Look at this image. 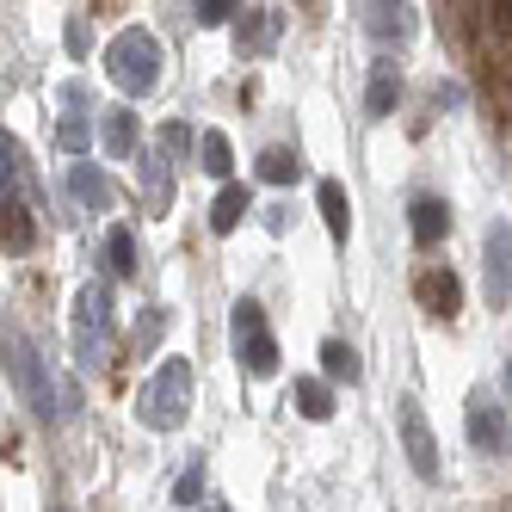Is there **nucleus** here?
Wrapping results in <instances>:
<instances>
[{
	"label": "nucleus",
	"instance_id": "f257e3e1",
	"mask_svg": "<svg viewBox=\"0 0 512 512\" xmlns=\"http://www.w3.org/2000/svg\"><path fill=\"white\" fill-rule=\"evenodd\" d=\"M186 408H192V364L186 358H161L149 383L136 389V420L149 432H179L186 426Z\"/></svg>",
	"mask_w": 512,
	"mask_h": 512
},
{
	"label": "nucleus",
	"instance_id": "f03ea898",
	"mask_svg": "<svg viewBox=\"0 0 512 512\" xmlns=\"http://www.w3.org/2000/svg\"><path fill=\"white\" fill-rule=\"evenodd\" d=\"M105 75H112L118 93L142 99V93H155L161 87V38L149 25H124L112 44H105Z\"/></svg>",
	"mask_w": 512,
	"mask_h": 512
},
{
	"label": "nucleus",
	"instance_id": "7ed1b4c3",
	"mask_svg": "<svg viewBox=\"0 0 512 512\" xmlns=\"http://www.w3.org/2000/svg\"><path fill=\"white\" fill-rule=\"evenodd\" d=\"M0 364H7L13 389L25 395V408L38 414V420H56V383H50V364H44V352L31 346L13 321H0Z\"/></svg>",
	"mask_w": 512,
	"mask_h": 512
},
{
	"label": "nucleus",
	"instance_id": "20e7f679",
	"mask_svg": "<svg viewBox=\"0 0 512 512\" xmlns=\"http://www.w3.org/2000/svg\"><path fill=\"white\" fill-rule=\"evenodd\" d=\"M229 340H235V358H241L247 377H278V340H272V327H266V309L253 303V297L235 303Z\"/></svg>",
	"mask_w": 512,
	"mask_h": 512
},
{
	"label": "nucleus",
	"instance_id": "39448f33",
	"mask_svg": "<svg viewBox=\"0 0 512 512\" xmlns=\"http://www.w3.org/2000/svg\"><path fill=\"white\" fill-rule=\"evenodd\" d=\"M105 340H112V290L81 284V297H75V352H81L87 371L105 358Z\"/></svg>",
	"mask_w": 512,
	"mask_h": 512
},
{
	"label": "nucleus",
	"instance_id": "423d86ee",
	"mask_svg": "<svg viewBox=\"0 0 512 512\" xmlns=\"http://www.w3.org/2000/svg\"><path fill=\"white\" fill-rule=\"evenodd\" d=\"M395 426H401V451H408V469L420 475V482H438V438L420 414V401L414 395H401L395 401Z\"/></svg>",
	"mask_w": 512,
	"mask_h": 512
},
{
	"label": "nucleus",
	"instance_id": "0eeeda50",
	"mask_svg": "<svg viewBox=\"0 0 512 512\" xmlns=\"http://www.w3.org/2000/svg\"><path fill=\"white\" fill-rule=\"evenodd\" d=\"M414 297H420V309H426V315L457 321V309H463V278H457L451 266H426V272L414 278Z\"/></svg>",
	"mask_w": 512,
	"mask_h": 512
},
{
	"label": "nucleus",
	"instance_id": "6e6552de",
	"mask_svg": "<svg viewBox=\"0 0 512 512\" xmlns=\"http://www.w3.org/2000/svg\"><path fill=\"white\" fill-rule=\"evenodd\" d=\"M488 303L494 309L512 303V229L506 223L488 229Z\"/></svg>",
	"mask_w": 512,
	"mask_h": 512
},
{
	"label": "nucleus",
	"instance_id": "1a4fd4ad",
	"mask_svg": "<svg viewBox=\"0 0 512 512\" xmlns=\"http://www.w3.org/2000/svg\"><path fill=\"white\" fill-rule=\"evenodd\" d=\"M506 438H512L506 408H494L488 395H469V445L475 451H506Z\"/></svg>",
	"mask_w": 512,
	"mask_h": 512
},
{
	"label": "nucleus",
	"instance_id": "9d476101",
	"mask_svg": "<svg viewBox=\"0 0 512 512\" xmlns=\"http://www.w3.org/2000/svg\"><path fill=\"white\" fill-rule=\"evenodd\" d=\"M408 229H414V247H438L451 235V204L445 198H414L408 204Z\"/></svg>",
	"mask_w": 512,
	"mask_h": 512
},
{
	"label": "nucleus",
	"instance_id": "9b49d317",
	"mask_svg": "<svg viewBox=\"0 0 512 512\" xmlns=\"http://www.w3.org/2000/svg\"><path fill=\"white\" fill-rule=\"evenodd\" d=\"M395 105H401V68L395 62H377L371 68V87H364V118H395Z\"/></svg>",
	"mask_w": 512,
	"mask_h": 512
},
{
	"label": "nucleus",
	"instance_id": "f8f14e48",
	"mask_svg": "<svg viewBox=\"0 0 512 512\" xmlns=\"http://www.w3.org/2000/svg\"><path fill=\"white\" fill-rule=\"evenodd\" d=\"M142 198H149V216H167L173 210V161L167 155H142Z\"/></svg>",
	"mask_w": 512,
	"mask_h": 512
},
{
	"label": "nucleus",
	"instance_id": "ddd939ff",
	"mask_svg": "<svg viewBox=\"0 0 512 512\" xmlns=\"http://www.w3.org/2000/svg\"><path fill=\"white\" fill-rule=\"evenodd\" d=\"M136 112H130V105H112V112H105V124H99V142H105V155H112V161H130L136 155Z\"/></svg>",
	"mask_w": 512,
	"mask_h": 512
},
{
	"label": "nucleus",
	"instance_id": "4468645a",
	"mask_svg": "<svg viewBox=\"0 0 512 512\" xmlns=\"http://www.w3.org/2000/svg\"><path fill=\"white\" fill-rule=\"evenodd\" d=\"M315 204H321V223H327V235H334V241H346V235H352V198H346V186H340V179H321V186H315Z\"/></svg>",
	"mask_w": 512,
	"mask_h": 512
},
{
	"label": "nucleus",
	"instance_id": "2eb2a0df",
	"mask_svg": "<svg viewBox=\"0 0 512 512\" xmlns=\"http://www.w3.org/2000/svg\"><path fill=\"white\" fill-rule=\"evenodd\" d=\"M0 247H7V253H31V247H38V223H31V210L19 198L0 204Z\"/></svg>",
	"mask_w": 512,
	"mask_h": 512
},
{
	"label": "nucleus",
	"instance_id": "dca6fc26",
	"mask_svg": "<svg viewBox=\"0 0 512 512\" xmlns=\"http://www.w3.org/2000/svg\"><path fill=\"white\" fill-rule=\"evenodd\" d=\"M321 383H364V364H358V352L346 346V340H327L321 346Z\"/></svg>",
	"mask_w": 512,
	"mask_h": 512
},
{
	"label": "nucleus",
	"instance_id": "f3484780",
	"mask_svg": "<svg viewBox=\"0 0 512 512\" xmlns=\"http://www.w3.org/2000/svg\"><path fill=\"white\" fill-rule=\"evenodd\" d=\"M247 210H253L247 186H223V192H216V204H210V229H216V235H235Z\"/></svg>",
	"mask_w": 512,
	"mask_h": 512
},
{
	"label": "nucleus",
	"instance_id": "a211bd4d",
	"mask_svg": "<svg viewBox=\"0 0 512 512\" xmlns=\"http://www.w3.org/2000/svg\"><path fill=\"white\" fill-rule=\"evenodd\" d=\"M290 408H297L303 420H327V414H334V389H327L321 377H297V389H290Z\"/></svg>",
	"mask_w": 512,
	"mask_h": 512
},
{
	"label": "nucleus",
	"instance_id": "6ab92c4d",
	"mask_svg": "<svg viewBox=\"0 0 512 512\" xmlns=\"http://www.w3.org/2000/svg\"><path fill=\"white\" fill-rule=\"evenodd\" d=\"M198 167H204L210 179H229V173H235V149H229L223 130H204V136H198Z\"/></svg>",
	"mask_w": 512,
	"mask_h": 512
},
{
	"label": "nucleus",
	"instance_id": "aec40b11",
	"mask_svg": "<svg viewBox=\"0 0 512 512\" xmlns=\"http://www.w3.org/2000/svg\"><path fill=\"white\" fill-rule=\"evenodd\" d=\"M68 192H75L87 210H112V186H105V173H99V167H87V161L68 173Z\"/></svg>",
	"mask_w": 512,
	"mask_h": 512
},
{
	"label": "nucleus",
	"instance_id": "412c9836",
	"mask_svg": "<svg viewBox=\"0 0 512 512\" xmlns=\"http://www.w3.org/2000/svg\"><path fill=\"white\" fill-rule=\"evenodd\" d=\"M105 272H112V278H130L136 272V235L124 223L105 229Z\"/></svg>",
	"mask_w": 512,
	"mask_h": 512
},
{
	"label": "nucleus",
	"instance_id": "4be33fe9",
	"mask_svg": "<svg viewBox=\"0 0 512 512\" xmlns=\"http://www.w3.org/2000/svg\"><path fill=\"white\" fill-rule=\"evenodd\" d=\"M272 31H278V13H272V7H253V19L235 25V44H241L247 56H260V50L272 44Z\"/></svg>",
	"mask_w": 512,
	"mask_h": 512
},
{
	"label": "nucleus",
	"instance_id": "5701e85b",
	"mask_svg": "<svg viewBox=\"0 0 512 512\" xmlns=\"http://www.w3.org/2000/svg\"><path fill=\"white\" fill-rule=\"evenodd\" d=\"M297 173H303V155L297 149H266L260 155V179H266V186H290Z\"/></svg>",
	"mask_w": 512,
	"mask_h": 512
},
{
	"label": "nucleus",
	"instance_id": "b1692460",
	"mask_svg": "<svg viewBox=\"0 0 512 512\" xmlns=\"http://www.w3.org/2000/svg\"><path fill=\"white\" fill-rule=\"evenodd\" d=\"M364 13H371V19H364V25H371V38H383V44L389 38L401 44V38H408V25H414L408 7H364Z\"/></svg>",
	"mask_w": 512,
	"mask_h": 512
},
{
	"label": "nucleus",
	"instance_id": "393cba45",
	"mask_svg": "<svg viewBox=\"0 0 512 512\" xmlns=\"http://www.w3.org/2000/svg\"><path fill=\"white\" fill-rule=\"evenodd\" d=\"M13 179H19V149H13V136L0 130V204L13 198Z\"/></svg>",
	"mask_w": 512,
	"mask_h": 512
},
{
	"label": "nucleus",
	"instance_id": "a878e982",
	"mask_svg": "<svg viewBox=\"0 0 512 512\" xmlns=\"http://www.w3.org/2000/svg\"><path fill=\"white\" fill-rule=\"evenodd\" d=\"M161 334H167V309H155V315H142V321H136V352H149V346H155Z\"/></svg>",
	"mask_w": 512,
	"mask_h": 512
},
{
	"label": "nucleus",
	"instance_id": "bb28decb",
	"mask_svg": "<svg viewBox=\"0 0 512 512\" xmlns=\"http://www.w3.org/2000/svg\"><path fill=\"white\" fill-rule=\"evenodd\" d=\"M235 13H241V7H229V0H198V7H192L198 25H229Z\"/></svg>",
	"mask_w": 512,
	"mask_h": 512
},
{
	"label": "nucleus",
	"instance_id": "cd10ccee",
	"mask_svg": "<svg viewBox=\"0 0 512 512\" xmlns=\"http://www.w3.org/2000/svg\"><path fill=\"white\" fill-rule=\"evenodd\" d=\"M173 500H179V506H198V500H204V463H192L186 475H179V494H173Z\"/></svg>",
	"mask_w": 512,
	"mask_h": 512
},
{
	"label": "nucleus",
	"instance_id": "c85d7f7f",
	"mask_svg": "<svg viewBox=\"0 0 512 512\" xmlns=\"http://www.w3.org/2000/svg\"><path fill=\"white\" fill-rule=\"evenodd\" d=\"M56 142H62V149H87V118H62V130H56Z\"/></svg>",
	"mask_w": 512,
	"mask_h": 512
},
{
	"label": "nucleus",
	"instance_id": "c756f323",
	"mask_svg": "<svg viewBox=\"0 0 512 512\" xmlns=\"http://www.w3.org/2000/svg\"><path fill=\"white\" fill-rule=\"evenodd\" d=\"M161 149H173V155H186V149H198V136H192L186 124H167V130H161Z\"/></svg>",
	"mask_w": 512,
	"mask_h": 512
},
{
	"label": "nucleus",
	"instance_id": "7c9ffc66",
	"mask_svg": "<svg viewBox=\"0 0 512 512\" xmlns=\"http://www.w3.org/2000/svg\"><path fill=\"white\" fill-rule=\"evenodd\" d=\"M494 25H500V31H512V7H494Z\"/></svg>",
	"mask_w": 512,
	"mask_h": 512
},
{
	"label": "nucleus",
	"instance_id": "2f4dec72",
	"mask_svg": "<svg viewBox=\"0 0 512 512\" xmlns=\"http://www.w3.org/2000/svg\"><path fill=\"white\" fill-rule=\"evenodd\" d=\"M506 395H512V358H506Z\"/></svg>",
	"mask_w": 512,
	"mask_h": 512
},
{
	"label": "nucleus",
	"instance_id": "473e14b6",
	"mask_svg": "<svg viewBox=\"0 0 512 512\" xmlns=\"http://www.w3.org/2000/svg\"><path fill=\"white\" fill-rule=\"evenodd\" d=\"M204 512H223V506H204Z\"/></svg>",
	"mask_w": 512,
	"mask_h": 512
},
{
	"label": "nucleus",
	"instance_id": "72a5a7b5",
	"mask_svg": "<svg viewBox=\"0 0 512 512\" xmlns=\"http://www.w3.org/2000/svg\"><path fill=\"white\" fill-rule=\"evenodd\" d=\"M50 512H68V506H50Z\"/></svg>",
	"mask_w": 512,
	"mask_h": 512
}]
</instances>
